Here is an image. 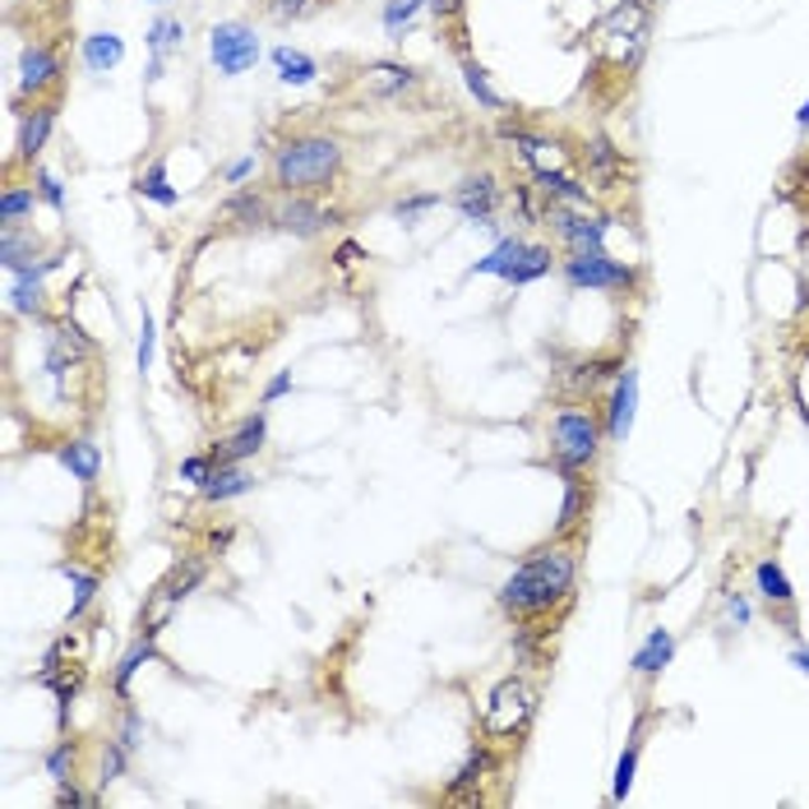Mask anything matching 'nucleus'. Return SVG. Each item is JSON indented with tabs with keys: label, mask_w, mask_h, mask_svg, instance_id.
<instances>
[{
	"label": "nucleus",
	"mask_w": 809,
	"mask_h": 809,
	"mask_svg": "<svg viewBox=\"0 0 809 809\" xmlns=\"http://www.w3.org/2000/svg\"><path fill=\"white\" fill-rule=\"evenodd\" d=\"M573 579H579V560L569 546H546L532 560L518 564L505 588H500V606L509 615H546L551 606L569 602Z\"/></svg>",
	"instance_id": "f257e3e1"
},
{
	"label": "nucleus",
	"mask_w": 809,
	"mask_h": 809,
	"mask_svg": "<svg viewBox=\"0 0 809 809\" xmlns=\"http://www.w3.org/2000/svg\"><path fill=\"white\" fill-rule=\"evenodd\" d=\"M348 153L333 135H292L273 148V186L282 195H324L343 176Z\"/></svg>",
	"instance_id": "f03ea898"
},
{
	"label": "nucleus",
	"mask_w": 809,
	"mask_h": 809,
	"mask_svg": "<svg viewBox=\"0 0 809 809\" xmlns=\"http://www.w3.org/2000/svg\"><path fill=\"white\" fill-rule=\"evenodd\" d=\"M597 449H602V435H597L592 412L583 407H560L551 422V458L560 467V477L569 473H588L597 463Z\"/></svg>",
	"instance_id": "7ed1b4c3"
},
{
	"label": "nucleus",
	"mask_w": 809,
	"mask_h": 809,
	"mask_svg": "<svg viewBox=\"0 0 809 809\" xmlns=\"http://www.w3.org/2000/svg\"><path fill=\"white\" fill-rule=\"evenodd\" d=\"M537 713V689L523 681V675H509L490 689L486 708H481V730L490 740H514Z\"/></svg>",
	"instance_id": "20e7f679"
},
{
	"label": "nucleus",
	"mask_w": 809,
	"mask_h": 809,
	"mask_svg": "<svg viewBox=\"0 0 809 809\" xmlns=\"http://www.w3.org/2000/svg\"><path fill=\"white\" fill-rule=\"evenodd\" d=\"M208 56H214L218 74L237 80V74L255 70V61H259V38H255L250 23L227 19V23H218V29L208 33Z\"/></svg>",
	"instance_id": "39448f33"
},
{
	"label": "nucleus",
	"mask_w": 809,
	"mask_h": 809,
	"mask_svg": "<svg viewBox=\"0 0 809 809\" xmlns=\"http://www.w3.org/2000/svg\"><path fill=\"white\" fill-rule=\"evenodd\" d=\"M338 222H343V214L329 208L320 195H287L278 204V218H273V227L287 231V237H297V241H315Z\"/></svg>",
	"instance_id": "423d86ee"
},
{
	"label": "nucleus",
	"mask_w": 809,
	"mask_h": 809,
	"mask_svg": "<svg viewBox=\"0 0 809 809\" xmlns=\"http://www.w3.org/2000/svg\"><path fill=\"white\" fill-rule=\"evenodd\" d=\"M500 204H505V186H500V176L495 172H467L458 180V190H454V208L477 227H495Z\"/></svg>",
	"instance_id": "0eeeda50"
},
{
	"label": "nucleus",
	"mask_w": 809,
	"mask_h": 809,
	"mask_svg": "<svg viewBox=\"0 0 809 809\" xmlns=\"http://www.w3.org/2000/svg\"><path fill=\"white\" fill-rule=\"evenodd\" d=\"M564 278L573 287H592V292H620V287H634V269L611 259L606 250L592 255H569L564 259Z\"/></svg>",
	"instance_id": "6e6552de"
},
{
	"label": "nucleus",
	"mask_w": 809,
	"mask_h": 809,
	"mask_svg": "<svg viewBox=\"0 0 809 809\" xmlns=\"http://www.w3.org/2000/svg\"><path fill=\"white\" fill-rule=\"evenodd\" d=\"M643 38H647V6L643 0H624V6H615L602 19V42L620 51V61H634Z\"/></svg>",
	"instance_id": "1a4fd4ad"
},
{
	"label": "nucleus",
	"mask_w": 809,
	"mask_h": 809,
	"mask_svg": "<svg viewBox=\"0 0 809 809\" xmlns=\"http://www.w3.org/2000/svg\"><path fill=\"white\" fill-rule=\"evenodd\" d=\"M19 89L33 97L61 89V51L51 42H29L19 51Z\"/></svg>",
	"instance_id": "9d476101"
},
{
	"label": "nucleus",
	"mask_w": 809,
	"mask_h": 809,
	"mask_svg": "<svg viewBox=\"0 0 809 809\" xmlns=\"http://www.w3.org/2000/svg\"><path fill=\"white\" fill-rule=\"evenodd\" d=\"M634 407H639V375L624 365L615 388H611V403H606V435L615 439V445H624V435H630L634 426Z\"/></svg>",
	"instance_id": "9b49d317"
},
{
	"label": "nucleus",
	"mask_w": 809,
	"mask_h": 809,
	"mask_svg": "<svg viewBox=\"0 0 809 809\" xmlns=\"http://www.w3.org/2000/svg\"><path fill=\"white\" fill-rule=\"evenodd\" d=\"M265 435H269V416L255 412V416H246V422H241L237 435L218 439L208 454H214V463H246V458H255L259 449H265Z\"/></svg>",
	"instance_id": "f8f14e48"
},
{
	"label": "nucleus",
	"mask_w": 809,
	"mask_h": 809,
	"mask_svg": "<svg viewBox=\"0 0 809 809\" xmlns=\"http://www.w3.org/2000/svg\"><path fill=\"white\" fill-rule=\"evenodd\" d=\"M278 218V208H269V199L259 190H237L222 199V222H231L237 231H265Z\"/></svg>",
	"instance_id": "ddd939ff"
},
{
	"label": "nucleus",
	"mask_w": 809,
	"mask_h": 809,
	"mask_svg": "<svg viewBox=\"0 0 809 809\" xmlns=\"http://www.w3.org/2000/svg\"><path fill=\"white\" fill-rule=\"evenodd\" d=\"M89 356H93V343L74 324L51 329V348H46V371L51 375H65V371H74V365L89 361Z\"/></svg>",
	"instance_id": "4468645a"
},
{
	"label": "nucleus",
	"mask_w": 809,
	"mask_h": 809,
	"mask_svg": "<svg viewBox=\"0 0 809 809\" xmlns=\"http://www.w3.org/2000/svg\"><path fill=\"white\" fill-rule=\"evenodd\" d=\"M56 102H33V112L23 116V125H19V163H38L42 158V148H46V135H51V125H56Z\"/></svg>",
	"instance_id": "2eb2a0df"
},
{
	"label": "nucleus",
	"mask_w": 809,
	"mask_h": 809,
	"mask_svg": "<svg viewBox=\"0 0 809 809\" xmlns=\"http://www.w3.org/2000/svg\"><path fill=\"white\" fill-rule=\"evenodd\" d=\"M361 84L371 89L375 97H398V93L416 89V70L403 65V61H375V65L361 70Z\"/></svg>",
	"instance_id": "dca6fc26"
},
{
	"label": "nucleus",
	"mask_w": 809,
	"mask_h": 809,
	"mask_svg": "<svg viewBox=\"0 0 809 809\" xmlns=\"http://www.w3.org/2000/svg\"><path fill=\"white\" fill-rule=\"evenodd\" d=\"M255 486V477L246 473L241 463H218L214 467V477H208L204 486H199V495L208 505H227V500H237V495H246Z\"/></svg>",
	"instance_id": "f3484780"
},
{
	"label": "nucleus",
	"mask_w": 809,
	"mask_h": 809,
	"mask_svg": "<svg viewBox=\"0 0 809 809\" xmlns=\"http://www.w3.org/2000/svg\"><path fill=\"white\" fill-rule=\"evenodd\" d=\"M33 250H38V231L33 227H0V265H6L10 273H19L23 265H33Z\"/></svg>",
	"instance_id": "a211bd4d"
},
{
	"label": "nucleus",
	"mask_w": 809,
	"mask_h": 809,
	"mask_svg": "<svg viewBox=\"0 0 809 809\" xmlns=\"http://www.w3.org/2000/svg\"><path fill=\"white\" fill-rule=\"evenodd\" d=\"M588 505H592V495H588L583 473H569V477H564V505H560V518H556V532L569 537V532L588 518Z\"/></svg>",
	"instance_id": "6ab92c4d"
},
{
	"label": "nucleus",
	"mask_w": 809,
	"mask_h": 809,
	"mask_svg": "<svg viewBox=\"0 0 809 809\" xmlns=\"http://www.w3.org/2000/svg\"><path fill=\"white\" fill-rule=\"evenodd\" d=\"M754 583H759V597H764L768 606L791 611V602H796V588H791L787 569H781L777 560H759V569H754Z\"/></svg>",
	"instance_id": "aec40b11"
},
{
	"label": "nucleus",
	"mask_w": 809,
	"mask_h": 809,
	"mask_svg": "<svg viewBox=\"0 0 809 809\" xmlns=\"http://www.w3.org/2000/svg\"><path fill=\"white\" fill-rule=\"evenodd\" d=\"M273 70H278V80L292 84V89L315 84V74H320L315 56H305V51H297V46H273Z\"/></svg>",
	"instance_id": "412c9836"
},
{
	"label": "nucleus",
	"mask_w": 809,
	"mask_h": 809,
	"mask_svg": "<svg viewBox=\"0 0 809 809\" xmlns=\"http://www.w3.org/2000/svg\"><path fill=\"white\" fill-rule=\"evenodd\" d=\"M671 657H675V639H671V630H652L647 643L634 652V671H639V675H662V671L671 666Z\"/></svg>",
	"instance_id": "4be33fe9"
},
{
	"label": "nucleus",
	"mask_w": 809,
	"mask_h": 809,
	"mask_svg": "<svg viewBox=\"0 0 809 809\" xmlns=\"http://www.w3.org/2000/svg\"><path fill=\"white\" fill-rule=\"evenodd\" d=\"M148 46H153V56H158V65H153V80H158L163 61L172 56V51H180V46H186V23H180V19H172V14L153 19V29H148Z\"/></svg>",
	"instance_id": "5701e85b"
},
{
	"label": "nucleus",
	"mask_w": 809,
	"mask_h": 809,
	"mask_svg": "<svg viewBox=\"0 0 809 809\" xmlns=\"http://www.w3.org/2000/svg\"><path fill=\"white\" fill-rule=\"evenodd\" d=\"M61 463H65L84 486H93L97 473H102V449L93 445V439H70V445H61Z\"/></svg>",
	"instance_id": "b1692460"
},
{
	"label": "nucleus",
	"mask_w": 809,
	"mask_h": 809,
	"mask_svg": "<svg viewBox=\"0 0 809 809\" xmlns=\"http://www.w3.org/2000/svg\"><path fill=\"white\" fill-rule=\"evenodd\" d=\"M121 61H125V42L116 33H93V38H84V65L93 74H107Z\"/></svg>",
	"instance_id": "393cba45"
},
{
	"label": "nucleus",
	"mask_w": 809,
	"mask_h": 809,
	"mask_svg": "<svg viewBox=\"0 0 809 809\" xmlns=\"http://www.w3.org/2000/svg\"><path fill=\"white\" fill-rule=\"evenodd\" d=\"M583 158H588L592 180H602V186H611V180H620V176H624V158H620V148H615L611 139H592Z\"/></svg>",
	"instance_id": "a878e982"
},
{
	"label": "nucleus",
	"mask_w": 809,
	"mask_h": 809,
	"mask_svg": "<svg viewBox=\"0 0 809 809\" xmlns=\"http://www.w3.org/2000/svg\"><path fill=\"white\" fill-rule=\"evenodd\" d=\"M523 250H528V241L523 237H505L500 246H495L486 259H477V269L473 273H495V278H509L514 273V265L523 259Z\"/></svg>",
	"instance_id": "bb28decb"
},
{
	"label": "nucleus",
	"mask_w": 809,
	"mask_h": 809,
	"mask_svg": "<svg viewBox=\"0 0 809 809\" xmlns=\"http://www.w3.org/2000/svg\"><path fill=\"white\" fill-rule=\"evenodd\" d=\"M551 265H556L551 246H528V250H523V259H518V265H514V273H509L505 282H514V287H528V282H537V278H546V273H551Z\"/></svg>",
	"instance_id": "cd10ccee"
},
{
	"label": "nucleus",
	"mask_w": 809,
	"mask_h": 809,
	"mask_svg": "<svg viewBox=\"0 0 809 809\" xmlns=\"http://www.w3.org/2000/svg\"><path fill=\"white\" fill-rule=\"evenodd\" d=\"M61 573H65V579L74 583V602H70V620H80V615H84V611L93 606V597H97L102 579H97V573H84L80 564H70V560L61 564Z\"/></svg>",
	"instance_id": "c85d7f7f"
},
{
	"label": "nucleus",
	"mask_w": 809,
	"mask_h": 809,
	"mask_svg": "<svg viewBox=\"0 0 809 809\" xmlns=\"http://www.w3.org/2000/svg\"><path fill=\"white\" fill-rule=\"evenodd\" d=\"M463 84H467V93H473L486 112H505V97L490 89V80H486V70L473 61V56H463Z\"/></svg>",
	"instance_id": "c756f323"
},
{
	"label": "nucleus",
	"mask_w": 809,
	"mask_h": 809,
	"mask_svg": "<svg viewBox=\"0 0 809 809\" xmlns=\"http://www.w3.org/2000/svg\"><path fill=\"white\" fill-rule=\"evenodd\" d=\"M495 768V759H490V749L486 745H477L473 754H467V764L458 768V777L449 781V796H467V787H477V781L486 777Z\"/></svg>",
	"instance_id": "7c9ffc66"
},
{
	"label": "nucleus",
	"mask_w": 809,
	"mask_h": 809,
	"mask_svg": "<svg viewBox=\"0 0 809 809\" xmlns=\"http://www.w3.org/2000/svg\"><path fill=\"white\" fill-rule=\"evenodd\" d=\"M10 305L19 310V315H33V320H42V278H33V273H14V292H10Z\"/></svg>",
	"instance_id": "2f4dec72"
},
{
	"label": "nucleus",
	"mask_w": 809,
	"mask_h": 809,
	"mask_svg": "<svg viewBox=\"0 0 809 809\" xmlns=\"http://www.w3.org/2000/svg\"><path fill=\"white\" fill-rule=\"evenodd\" d=\"M153 657H158V647H153V639H148V634H144V639H139V643H135V647H129L125 657H121V666H116V681H112L121 698L129 694V675H135L144 662H153Z\"/></svg>",
	"instance_id": "473e14b6"
},
{
	"label": "nucleus",
	"mask_w": 809,
	"mask_h": 809,
	"mask_svg": "<svg viewBox=\"0 0 809 809\" xmlns=\"http://www.w3.org/2000/svg\"><path fill=\"white\" fill-rule=\"evenodd\" d=\"M33 204H38L33 190L6 186V195H0V227H14V222H23V218H33Z\"/></svg>",
	"instance_id": "72a5a7b5"
},
{
	"label": "nucleus",
	"mask_w": 809,
	"mask_h": 809,
	"mask_svg": "<svg viewBox=\"0 0 809 809\" xmlns=\"http://www.w3.org/2000/svg\"><path fill=\"white\" fill-rule=\"evenodd\" d=\"M144 199H153V204H163V208H172L180 195L167 186V163H153L144 176H139V186H135Z\"/></svg>",
	"instance_id": "f704fd0d"
},
{
	"label": "nucleus",
	"mask_w": 809,
	"mask_h": 809,
	"mask_svg": "<svg viewBox=\"0 0 809 809\" xmlns=\"http://www.w3.org/2000/svg\"><path fill=\"white\" fill-rule=\"evenodd\" d=\"M422 6H426V0H388V6H384V33L403 38V29L416 19V10H422Z\"/></svg>",
	"instance_id": "c9c22d12"
},
{
	"label": "nucleus",
	"mask_w": 809,
	"mask_h": 809,
	"mask_svg": "<svg viewBox=\"0 0 809 809\" xmlns=\"http://www.w3.org/2000/svg\"><path fill=\"white\" fill-rule=\"evenodd\" d=\"M634 768H639V740H630V749H624L620 764H615V787H611L615 800L630 796V787H634Z\"/></svg>",
	"instance_id": "e433bc0d"
},
{
	"label": "nucleus",
	"mask_w": 809,
	"mask_h": 809,
	"mask_svg": "<svg viewBox=\"0 0 809 809\" xmlns=\"http://www.w3.org/2000/svg\"><path fill=\"white\" fill-rule=\"evenodd\" d=\"M46 772H51V781H56V787H61V781H70V772H74V745L70 740H61L56 749L46 754Z\"/></svg>",
	"instance_id": "4c0bfd02"
},
{
	"label": "nucleus",
	"mask_w": 809,
	"mask_h": 809,
	"mask_svg": "<svg viewBox=\"0 0 809 809\" xmlns=\"http://www.w3.org/2000/svg\"><path fill=\"white\" fill-rule=\"evenodd\" d=\"M125 764H129V749L121 740H112L107 754H102V787H107V781H116L125 772Z\"/></svg>",
	"instance_id": "58836bf2"
},
{
	"label": "nucleus",
	"mask_w": 809,
	"mask_h": 809,
	"mask_svg": "<svg viewBox=\"0 0 809 809\" xmlns=\"http://www.w3.org/2000/svg\"><path fill=\"white\" fill-rule=\"evenodd\" d=\"M214 454H199V458H186L180 463V481H190V486H204L208 477H214Z\"/></svg>",
	"instance_id": "ea45409f"
},
{
	"label": "nucleus",
	"mask_w": 809,
	"mask_h": 809,
	"mask_svg": "<svg viewBox=\"0 0 809 809\" xmlns=\"http://www.w3.org/2000/svg\"><path fill=\"white\" fill-rule=\"evenodd\" d=\"M435 204H439V195H412V199H398L394 214H398L407 227H416V218H422L426 208H435Z\"/></svg>",
	"instance_id": "a19ab883"
},
{
	"label": "nucleus",
	"mask_w": 809,
	"mask_h": 809,
	"mask_svg": "<svg viewBox=\"0 0 809 809\" xmlns=\"http://www.w3.org/2000/svg\"><path fill=\"white\" fill-rule=\"evenodd\" d=\"M38 195H42L51 208H56V214H65V190H61V180L51 176L46 167H38Z\"/></svg>",
	"instance_id": "79ce46f5"
},
{
	"label": "nucleus",
	"mask_w": 809,
	"mask_h": 809,
	"mask_svg": "<svg viewBox=\"0 0 809 809\" xmlns=\"http://www.w3.org/2000/svg\"><path fill=\"white\" fill-rule=\"evenodd\" d=\"M315 6H320V0H269V14L273 19H305Z\"/></svg>",
	"instance_id": "37998d69"
},
{
	"label": "nucleus",
	"mask_w": 809,
	"mask_h": 809,
	"mask_svg": "<svg viewBox=\"0 0 809 809\" xmlns=\"http://www.w3.org/2000/svg\"><path fill=\"white\" fill-rule=\"evenodd\" d=\"M426 6L439 23H463V14H467V0H426Z\"/></svg>",
	"instance_id": "c03bdc74"
},
{
	"label": "nucleus",
	"mask_w": 809,
	"mask_h": 809,
	"mask_svg": "<svg viewBox=\"0 0 809 809\" xmlns=\"http://www.w3.org/2000/svg\"><path fill=\"white\" fill-rule=\"evenodd\" d=\"M139 730H144L139 713H125V726H121V736H116V740H121L129 754H135V749H139Z\"/></svg>",
	"instance_id": "a18cd8bd"
},
{
	"label": "nucleus",
	"mask_w": 809,
	"mask_h": 809,
	"mask_svg": "<svg viewBox=\"0 0 809 809\" xmlns=\"http://www.w3.org/2000/svg\"><path fill=\"white\" fill-rule=\"evenodd\" d=\"M148 361H153V320L144 310V324H139V371H148Z\"/></svg>",
	"instance_id": "49530a36"
},
{
	"label": "nucleus",
	"mask_w": 809,
	"mask_h": 809,
	"mask_svg": "<svg viewBox=\"0 0 809 809\" xmlns=\"http://www.w3.org/2000/svg\"><path fill=\"white\" fill-rule=\"evenodd\" d=\"M56 805H97V796H84V791H74V781H61Z\"/></svg>",
	"instance_id": "de8ad7c7"
},
{
	"label": "nucleus",
	"mask_w": 809,
	"mask_h": 809,
	"mask_svg": "<svg viewBox=\"0 0 809 809\" xmlns=\"http://www.w3.org/2000/svg\"><path fill=\"white\" fill-rule=\"evenodd\" d=\"M361 255H365V250H361L356 241H343V246H338V255H333V265H338V269H352Z\"/></svg>",
	"instance_id": "09e8293b"
},
{
	"label": "nucleus",
	"mask_w": 809,
	"mask_h": 809,
	"mask_svg": "<svg viewBox=\"0 0 809 809\" xmlns=\"http://www.w3.org/2000/svg\"><path fill=\"white\" fill-rule=\"evenodd\" d=\"M255 172V158H241V163H231L227 167V186H241V180Z\"/></svg>",
	"instance_id": "8fccbe9b"
},
{
	"label": "nucleus",
	"mask_w": 809,
	"mask_h": 809,
	"mask_svg": "<svg viewBox=\"0 0 809 809\" xmlns=\"http://www.w3.org/2000/svg\"><path fill=\"white\" fill-rule=\"evenodd\" d=\"M287 388H292V375H273V380H269V388H265V403H278V398L287 394Z\"/></svg>",
	"instance_id": "3c124183"
},
{
	"label": "nucleus",
	"mask_w": 809,
	"mask_h": 809,
	"mask_svg": "<svg viewBox=\"0 0 809 809\" xmlns=\"http://www.w3.org/2000/svg\"><path fill=\"white\" fill-rule=\"evenodd\" d=\"M726 611H730V620H736V624H745V620H749V606H745V597H740V592H730V597H726Z\"/></svg>",
	"instance_id": "603ef678"
},
{
	"label": "nucleus",
	"mask_w": 809,
	"mask_h": 809,
	"mask_svg": "<svg viewBox=\"0 0 809 809\" xmlns=\"http://www.w3.org/2000/svg\"><path fill=\"white\" fill-rule=\"evenodd\" d=\"M791 666L809 675V647H796V652H791Z\"/></svg>",
	"instance_id": "864d4df0"
},
{
	"label": "nucleus",
	"mask_w": 809,
	"mask_h": 809,
	"mask_svg": "<svg viewBox=\"0 0 809 809\" xmlns=\"http://www.w3.org/2000/svg\"><path fill=\"white\" fill-rule=\"evenodd\" d=\"M796 121H800V125L809 129V102H805V107H800V116H796Z\"/></svg>",
	"instance_id": "5fc2aeb1"
},
{
	"label": "nucleus",
	"mask_w": 809,
	"mask_h": 809,
	"mask_svg": "<svg viewBox=\"0 0 809 809\" xmlns=\"http://www.w3.org/2000/svg\"><path fill=\"white\" fill-rule=\"evenodd\" d=\"M153 6H167V0H153Z\"/></svg>",
	"instance_id": "6e6d98bb"
}]
</instances>
